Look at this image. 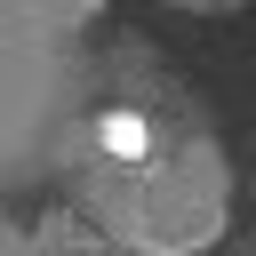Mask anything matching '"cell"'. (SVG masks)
Masks as SVG:
<instances>
[{"label":"cell","instance_id":"6da1fadb","mask_svg":"<svg viewBox=\"0 0 256 256\" xmlns=\"http://www.w3.org/2000/svg\"><path fill=\"white\" fill-rule=\"evenodd\" d=\"M88 216L128 240L136 256H192L224 224V168L208 144L160 152L144 168H96L88 176Z\"/></svg>","mask_w":256,"mask_h":256},{"label":"cell","instance_id":"7a4b0ae2","mask_svg":"<svg viewBox=\"0 0 256 256\" xmlns=\"http://www.w3.org/2000/svg\"><path fill=\"white\" fill-rule=\"evenodd\" d=\"M144 160H160V128H152L144 112L112 104V112L96 120V168H144Z\"/></svg>","mask_w":256,"mask_h":256},{"label":"cell","instance_id":"3957f363","mask_svg":"<svg viewBox=\"0 0 256 256\" xmlns=\"http://www.w3.org/2000/svg\"><path fill=\"white\" fill-rule=\"evenodd\" d=\"M40 248H48V256H112V232H104V224H80V216L56 208V216L40 224Z\"/></svg>","mask_w":256,"mask_h":256}]
</instances>
